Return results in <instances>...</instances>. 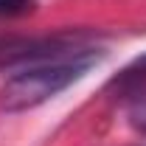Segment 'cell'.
Instances as JSON below:
<instances>
[{"instance_id":"obj_1","label":"cell","mask_w":146,"mask_h":146,"mask_svg":"<svg viewBox=\"0 0 146 146\" xmlns=\"http://www.w3.org/2000/svg\"><path fill=\"white\" fill-rule=\"evenodd\" d=\"M93 65V56H70V59H51V62H36L25 70L14 73L3 87H0V110L3 112H25L34 110L54 96L68 90L73 82H79L84 70Z\"/></svg>"},{"instance_id":"obj_2","label":"cell","mask_w":146,"mask_h":146,"mask_svg":"<svg viewBox=\"0 0 146 146\" xmlns=\"http://www.w3.org/2000/svg\"><path fill=\"white\" fill-rule=\"evenodd\" d=\"M31 0H0V14H25Z\"/></svg>"},{"instance_id":"obj_3","label":"cell","mask_w":146,"mask_h":146,"mask_svg":"<svg viewBox=\"0 0 146 146\" xmlns=\"http://www.w3.org/2000/svg\"><path fill=\"white\" fill-rule=\"evenodd\" d=\"M132 124L146 135V98H141V101L132 107Z\"/></svg>"}]
</instances>
